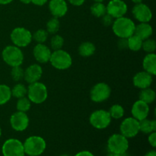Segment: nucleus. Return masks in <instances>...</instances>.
Instances as JSON below:
<instances>
[{
    "label": "nucleus",
    "instance_id": "1",
    "mask_svg": "<svg viewBox=\"0 0 156 156\" xmlns=\"http://www.w3.org/2000/svg\"><path fill=\"white\" fill-rule=\"evenodd\" d=\"M135 27L133 21L125 16L116 18L112 24L113 32L119 38H129L134 34Z\"/></svg>",
    "mask_w": 156,
    "mask_h": 156
},
{
    "label": "nucleus",
    "instance_id": "2",
    "mask_svg": "<svg viewBox=\"0 0 156 156\" xmlns=\"http://www.w3.org/2000/svg\"><path fill=\"white\" fill-rule=\"evenodd\" d=\"M24 153L29 156L41 155L47 148V143L43 137L39 136H29L23 143Z\"/></svg>",
    "mask_w": 156,
    "mask_h": 156
},
{
    "label": "nucleus",
    "instance_id": "3",
    "mask_svg": "<svg viewBox=\"0 0 156 156\" xmlns=\"http://www.w3.org/2000/svg\"><path fill=\"white\" fill-rule=\"evenodd\" d=\"M3 61L9 66H18L24 62V53L21 48L15 45H9L3 49L2 52Z\"/></svg>",
    "mask_w": 156,
    "mask_h": 156
},
{
    "label": "nucleus",
    "instance_id": "4",
    "mask_svg": "<svg viewBox=\"0 0 156 156\" xmlns=\"http://www.w3.org/2000/svg\"><path fill=\"white\" fill-rule=\"evenodd\" d=\"M27 96L31 103L41 105L48 97V90L44 83L40 82L29 84L27 87Z\"/></svg>",
    "mask_w": 156,
    "mask_h": 156
},
{
    "label": "nucleus",
    "instance_id": "5",
    "mask_svg": "<svg viewBox=\"0 0 156 156\" xmlns=\"http://www.w3.org/2000/svg\"><path fill=\"white\" fill-rule=\"evenodd\" d=\"M50 62L52 66L59 70H65L70 68L73 64V58L68 52L58 50L52 52Z\"/></svg>",
    "mask_w": 156,
    "mask_h": 156
},
{
    "label": "nucleus",
    "instance_id": "6",
    "mask_svg": "<svg viewBox=\"0 0 156 156\" xmlns=\"http://www.w3.org/2000/svg\"><path fill=\"white\" fill-rule=\"evenodd\" d=\"M10 38L13 45L19 48L27 47L33 41L31 32L23 27L14 28L10 34Z\"/></svg>",
    "mask_w": 156,
    "mask_h": 156
},
{
    "label": "nucleus",
    "instance_id": "7",
    "mask_svg": "<svg viewBox=\"0 0 156 156\" xmlns=\"http://www.w3.org/2000/svg\"><path fill=\"white\" fill-rule=\"evenodd\" d=\"M129 149V141L126 137L121 133L111 135L108 140V149L109 152L115 154H123Z\"/></svg>",
    "mask_w": 156,
    "mask_h": 156
},
{
    "label": "nucleus",
    "instance_id": "8",
    "mask_svg": "<svg viewBox=\"0 0 156 156\" xmlns=\"http://www.w3.org/2000/svg\"><path fill=\"white\" fill-rule=\"evenodd\" d=\"M111 115L105 110H97L91 113L89 117L90 124L97 129H104L108 128L111 123Z\"/></svg>",
    "mask_w": 156,
    "mask_h": 156
},
{
    "label": "nucleus",
    "instance_id": "9",
    "mask_svg": "<svg viewBox=\"0 0 156 156\" xmlns=\"http://www.w3.org/2000/svg\"><path fill=\"white\" fill-rule=\"evenodd\" d=\"M111 88L105 82H98L90 91V98L95 103H102L110 98Z\"/></svg>",
    "mask_w": 156,
    "mask_h": 156
},
{
    "label": "nucleus",
    "instance_id": "10",
    "mask_svg": "<svg viewBox=\"0 0 156 156\" xmlns=\"http://www.w3.org/2000/svg\"><path fill=\"white\" fill-rule=\"evenodd\" d=\"M3 156H24L23 143L18 139L11 138L5 141L2 146Z\"/></svg>",
    "mask_w": 156,
    "mask_h": 156
},
{
    "label": "nucleus",
    "instance_id": "11",
    "mask_svg": "<svg viewBox=\"0 0 156 156\" xmlns=\"http://www.w3.org/2000/svg\"><path fill=\"white\" fill-rule=\"evenodd\" d=\"M120 133L127 139L136 136L140 133L139 120L133 117L124 119L120 126Z\"/></svg>",
    "mask_w": 156,
    "mask_h": 156
},
{
    "label": "nucleus",
    "instance_id": "12",
    "mask_svg": "<svg viewBox=\"0 0 156 156\" xmlns=\"http://www.w3.org/2000/svg\"><path fill=\"white\" fill-rule=\"evenodd\" d=\"M30 120L27 114L24 112L17 111L10 117V125L12 129L17 132H22L28 127Z\"/></svg>",
    "mask_w": 156,
    "mask_h": 156
},
{
    "label": "nucleus",
    "instance_id": "13",
    "mask_svg": "<svg viewBox=\"0 0 156 156\" xmlns=\"http://www.w3.org/2000/svg\"><path fill=\"white\" fill-rule=\"evenodd\" d=\"M107 13L116 18L125 16L128 10L127 5L123 0H111L106 6Z\"/></svg>",
    "mask_w": 156,
    "mask_h": 156
},
{
    "label": "nucleus",
    "instance_id": "14",
    "mask_svg": "<svg viewBox=\"0 0 156 156\" xmlns=\"http://www.w3.org/2000/svg\"><path fill=\"white\" fill-rule=\"evenodd\" d=\"M134 18L140 23H147L152 20V12L147 5L141 2L136 4L132 9Z\"/></svg>",
    "mask_w": 156,
    "mask_h": 156
},
{
    "label": "nucleus",
    "instance_id": "15",
    "mask_svg": "<svg viewBox=\"0 0 156 156\" xmlns=\"http://www.w3.org/2000/svg\"><path fill=\"white\" fill-rule=\"evenodd\" d=\"M43 75V69L41 65L37 63L31 64L24 70V79L28 84L39 82Z\"/></svg>",
    "mask_w": 156,
    "mask_h": 156
},
{
    "label": "nucleus",
    "instance_id": "16",
    "mask_svg": "<svg viewBox=\"0 0 156 156\" xmlns=\"http://www.w3.org/2000/svg\"><path fill=\"white\" fill-rule=\"evenodd\" d=\"M51 54V49L44 44H37L33 50L34 57L39 63H47L50 62Z\"/></svg>",
    "mask_w": 156,
    "mask_h": 156
},
{
    "label": "nucleus",
    "instance_id": "17",
    "mask_svg": "<svg viewBox=\"0 0 156 156\" xmlns=\"http://www.w3.org/2000/svg\"><path fill=\"white\" fill-rule=\"evenodd\" d=\"M49 10L54 18H62L68 12V5L65 0H50L49 2Z\"/></svg>",
    "mask_w": 156,
    "mask_h": 156
},
{
    "label": "nucleus",
    "instance_id": "18",
    "mask_svg": "<svg viewBox=\"0 0 156 156\" xmlns=\"http://www.w3.org/2000/svg\"><path fill=\"white\" fill-rule=\"evenodd\" d=\"M131 114L133 117L139 121L147 118L149 114V105L145 103L141 100L136 101L133 105Z\"/></svg>",
    "mask_w": 156,
    "mask_h": 156
},
{
    "label": "nucleus",
    "instance_id": "19",
    "mask_svg": "<svg viewBox=\"0 0 156 156\" xmlns=\"http://www.w3.org/2000/svg\"><path fill=\"white\" fill-rule=\"evenodd\" d=\"M151 74L146 71H142L137 73L133 79V82L136 88L140 89L149 88L153 82V78Z\"/></svg>",
    "mask_w": 156,
    "mask_h": 156
},
{
    "label": "nucleus",
    "instance_id": "20",
    "mask_svg": "<svg viewBox=\"0 0 156 156\" xmlns=\"http://www.w3.org/2000/svg\"><path fill=\"white\" fill-rule=\"evenodd\" d=\"M153 34V28L152 25L147 23H140L139 24L136 25L134 34L140 37L143 41L150 38Z\"/></svg>",
    "mask_w": 156,
    "mask_h": 156
},
{
    "label": "nucleus",
    "instance_id": "21",
    "mask_svg": "<svg viewBox=\"0 0 156 156\" xmlns=\"http://www.w3.org/2000/svg\"><path fill=\"white\" fill-rule=\"evenodd\" d=\"M143 67L144 71L152 76L156 75V55L154 53H147L143 60Z\"/></svg>",
    "mask_w": 156,
    "mask_h": 156
},
{
    "label": "nucleus",
    "instance_id": "22",
    "mask_svg": "<svg viewBox=\"0 0 156 156\" xmlns=\"http://www.w3.org/2000/svg\"><path fill=\"white\" fill-rule=\"evenodd\" d=\"M96 47L93 43L85 41L82 43L79 47V53L83 57H89L95 53Z\"/></svg>",
    "mask_w": 156,
    "mask_h": 156
},
{
    "label": "nucleus",
    "instance_id": "23",
    "mask_svg": "<svg viewBox=\"0 0 156 156\" xmlns=\"http://www.w3.org/2000/svg\"><path fill=\"white\" fill-rule=\"evenodd\" d=\"M140 123V132L145 134H149L156 131L155 120H149L148 118L139 121Z\"/></svg>",
    "mask_w": 156,
    "mask_h": 156
},
{
    "label": "nucleus",
    "instance_id": "24",
    "mask_svg": "<svg viewBox=\"0 0 156 156\" xmlns=\"http://www.w3.org/2000/svg\"><path fill=\"white\" fill-rule=\"evenodd\" d=\"M139 96H140L139 100H141L145 103L150 105L155 101L156 98V93L153 89L150 88V87H149V88L141 89Z\"/></svg>",
    "mask_w": 156,
    "mask_h": 156
},
{
    "label": "nucleus",
    "instance_id": "25",
    "mask_svg": "<svg viewBox=\"0 0 156 156\" xmlns=\"http://www.w3.org/2000/svg\"><path fill=\"white\" fill-rule=\"evenodd\" d=\"M143 40L137 35L133 34L129 38H127L128 49L134 52L139 51L142 49L143 45Z\"/></svg>",
    "mask_w": 156,
    "mask_h": 156
},
{
    "label": "nucleus",
    "instance_id": "26",
    "mask_svg": "<svg viewBox=\"0 0 156 156\" xmlns=\"http://www.w3.org/2000/svg\"><path fill=\"white\" fill-rule=\"evenodd\" d=\"M12 91L11 88L7 85H0V105H4L12 98Z\"/></svg>",
    "mask_w": 156,
    "mask_h": 156
},
{
    "label": "nucleus",
    "instance_id": "27",
    "mask_svg": "<svg viewBox=\"0 0 156 156\" xmlns=\"http://www.w3.org/2000/svg\"><path fill=\"white\" fill-rule=\"evenodd\" d=\"M91 13L96 18H101L107 13L106 5L103 2H94L90 8Z\"/></svg>",
    "mask_w": 156,
    "mask_h": 156
},
{
    "label": "nucleus",
    "instance_id": "28",
    "mask_svg": "<svg viewBox=\"0 0 156 156\" xmlns=\"http://www.w3.org/2000/svg\"><path fill=\"white\" fill-rule=\"evenodd\" d=\"M12 91V96L15 98H21L26 97L27 93V88L22 83H18L12 88H11Z\"/></svg>",
    "mask_w": 156,
    "mask_h": 156
},
{
    "label": "nucleus",
    "instance_id": "29",
    "mask_svg": "<svg viewBox=\"0 0 156 156\" xmlns=\"http://www.w3.org/2000/svg\"><path fill=\"white\" fill-rule=\"evenodd\" d=\"M47 30L48 32V34H56L59 30V27H60V23H59V18H54L53 17L52 18H50L47 23Z\"/></svg>",
    "mask_w": 156,
    "mask_h": 156
},
{
    "label": "nucleus",
    "instance_id": "30",
    "mask_svg": "<svg viewBox=\"0 0 156 156\" xmlns=\"http://www.w3.org/2000/svg\"><path fill=\"white\" fill-rule=\"evenodd\" d=\"M108 112H109L111 118L115 119V120H119V119H121L124 116L125 111L123 106L117 104V105H112Z\"/></svg>",
    "mask_w": 156,
    "mask_h": 156
},
{
    "label": "nucleus",
    "instance_id": "31",
    "mask_svg": "<svg viewBox=\"0 0 156 156\" xmlns=\"http://www.w3.org/2000/svg\"><path fill=\"white\" fill-rule=\"evenodd\" d=\"M31 107V102L29 100L27 97H23L18 98L16 103V108L18 111L26 113L30 109Z\"/></svg>",
    "mask_w": 156,
    "mask_h": 156
},
{
    "label": "nucleus",
    "instance_id": "32",
    "mask_svg": "<svg viewBox=\"0 0 156 156\" xmlns=\"http://www.w3.org/2000/svg\"><path fill=\"white\" fill-rule=\"evenodd\" d=\"M48 32L45 29H38L32 34V40L37 44H44L48 38Z\"/></svg>",
    "mask_w": 156,
    "mask_h": 156
},
{
    "label": "nucleus",
    "instance_id": "33",
    "mask_svg": "<svg viewBox=\"0 0 156 156\" xmlns=\"http://www.w3.org/2000/svg\"><path fill=\"white\" fill-rule=\"evenodd\" d=\"M64 45V39L62 36L59 34H53L50 39V48L54 50H60Z\"/></svg>",
    "mask_w": 156,
    "mask_h": 156
},
{
    "label": "nucleus",
    "instance_id": "34",
    "mask_svg": "<svg viewBox=\"0 0 156 156\" xmlns=\"http://www.w3.org/2000/svg\"><path fill=\"white\" fill-rule=\"evenodd\" d=\"M142 49L147 53H155L156 50V42L154 39L148 38L143 41Z\"/></svg>",
    "mask_w": 156,
    "mask_h": 156
},
{
    "label": "nucleus",
    "instance_id": "35",
    "mask_svg": "<svg viewBox=\"0 0 156 156\" xmlns=\"http://www.w3.org/2000/svg\"><path fill=\"white\" fill-rule=\"evenodd\" d=\"M24 70L21 67V66H18L12 67V72H11V76L12 79L15 82H20L22 79H24Z\"/></svg>",
    "mask_w": 156,
    "mask_h": 156
},
{
    "label": "nucleus",
    "instance_id": "36",
    "mask_svg": "<svg viewBox=\"0 0 156 156\" xmlns=\"http://www.w3.org/2000/svg\"><path fill=\"white\" fill-rule=\"evenodd\" d=\"M101 18V23L105 26L112 25L113 22H114V18H113V17H111L110 15H108V13H106L105 15H103Z\"/></svg>",
    "mask_w": 156,
    "mask_h": 156
},
{
    "label": "nucleus",
    "instance_id": "37",
    "mask_svg": "<svg viewBox=\"0 0 156 156\" xmlns=\"http://www.w3.org/2000/svg\"><path fill=\"white\" fill-rule=\"evenodd\" d=\"M148 142L152 147H156V132H152L149 134Z\"/></svg>",
    "mask_w": 156,
    "mask_h": 156
},
{
    "label": "nucleus",
    "instance_id": "38",
    "mask_svg": "<svg viewBox=\"0 0 156 156\" xmlns=\"http://www.w3.org/2000/svg\"><path fill=\"white\" fill-rule=\"evenodd\" d=\"M118 47L122 50H125V49H128L127 45V39L126 38H120L118 41Z\"/></svg>",
    "mask_w": 156,
    "mask_h": 156
},
{
    "label": "nucleus",
    "instance_id": "39",
    "mask_svg": "<svg viewBox=\"0 0 156 156\" xmlns=\"http://www.w3.org/2000/svg\"><path fill=\"white\" fill-rule=\"evenodd\" d=\"M71 5L74 6H81L84 4L85 0H68Z\"/></svg>",
    "mask_w": 156,
    "mask_h": 156
},
{
    "label": "nucleus",
    "instance_id": "40",
    "mask_svg": "<svg viewBox=\"0 0 156 156\" xmlns=\"http://www.w3.org/2000/svg\"><path fill=\"white\" fill-rule=\"evenodd\" d=\"M48 0H31V3L37 6H43L47 2Z\"/></svg>",
    "mask_w": 156,
    "mask_h": 156
},
{
    "label": "nucleus",
    "instance_id": "41",
    "mask_svg": "<svg viewBox=\"0 0 156 156\" xmlns=\"http://www.w3.org/2000/svg\"><path fill=\"white\" fill-rule=\"evenodd\" d=\"M74 156H94V154L91 153L89 151H81V152H78Z\"/></svg>",
    "mask_w": 156,
    "mask_h": 156
},
{
    "label": "nucleus",
    "instance_id": "42",
    "mask_svg": "<svg viewBox=\"0 0 156 156\" xmlns=\"http://www.w3.org/2000/svg\"><path fill=\"white\" fill-rule=\"evenodd\" d=\"M106 156H129L127 155L126 152L123 154H115V153H112V152H109Z\"/></svg>",
    "mask_w": 156,
    "mask_h": 156
},
{
    "label": "nucleus",
    "instance_id": "43",
    "mask_svg": "<svg viewBox=\"0 0 156 156\" xmlns=\"http://www.w3.org/2000/svg\"><path fill=\"white\" fill-rule=\"evenodd\" d=\"M144 156H156L155 150H151L148 152Z\"/></svg>",
    "mask_w": 156,
    "mask_h": 156
},
{
    "label": "nucleus",
    "instance_id": "44",
    "mask_svg": "<svg viewBox=\"0 0 156 156\" xmlns=\"http://www.w3.org/2000/svg\"><path fill=\"white\" fill-rule=\"evenodd\" d=\"M13 0H0V5H8L11 3Z\"/></svg>",
    "mask_w": 156,
    "mask_h": 156
},
{
    "label": "nucleus",
    "instance_id": "45",
    "mask_svg": "<svg viewBox=\"0 0 156 156\" xmlns=\"http://www.w3.org/2000/svg\"><path fill=\"white\" fill-rule=\"evenodd\" d=\"M20 2L22 3H24V4H30V3H31V0H20Z\"/></svg>",
    "mask_w": 156,
    "mask_h": 156
},
{
    "label": "nucleus",
    "instance_id": "46",
    "mask_svg": "<svg viewBox=\"0 0 156 156\" xmlns=\"http://www.w3.org/2000/svg\"><path fill=\"white\" fill-rule=\"evenodd\" d=\"M131 1H132L133 3H135V4H139V3L143 2V0H131Z\"/></svg>",
    "mask_w": 156,
    "mask_h": 156
},
{
    "label": "nucleus",
    "instance_id": "47",
    "mask_svg": "<svg viewBox=\"0 0 156 156\" xmlns=\"http://www.w3.org/2000/svg\"><path fill=\"white\" fill-rule=\"evenodd\" d=\"M93 1H94V2H103L105 0H93Z\"/></svg>",
    "mask_w": 156,
    "mask_h": 156
},
{
    "label": "nucleus",
    "instance_id": "48",
    "mask_svg": "<svg viewBox=\"0 0 156 156\" xmlns=\"http://www.w3.org/2000/svg\"><path fill=\"white\" fill-rule=\"evenodd\" d=\"M59 156H69V155H67V154H62V155H59Z\"/></svg>",
    "mask_w": 156,
    "mask_h": 156
},
{
    "label": "nucleus",
    "instance_id": "49",
    "mask_svg": "<svg viewBox=\"0 0 156 156\" xmlns=\"http://www.w3.org/2000/svg\"><path fill=\"white\" fill-rule=\"evenodd\" d=\"M1 136H2V129L1 127H0V138H1Z\"/></svg>",
    "mask_w": 156,
    "mask_h": 156
},
{
    "label": "nucleus",
    "instance_id": "50",
    "mask_svg": "<svg viewBox=\"0 0 156 156\" xmlns=\"http://www.w3.org/2000/svg\"><path fill=\"white\" fill-rule=\"evenodd\" d=\"M37 156H41V155H37Z\"/></svg>",
    "mask_w": 156,
    "mask_h": 156
}]
</instances>
